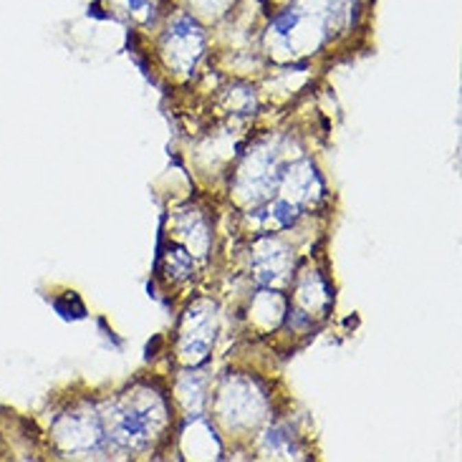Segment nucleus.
Returning a JSON list of instances; mask_svg holds the SVG:
<instances>
[{"label": "nucleus", "mask_w": 462, "mask_h": 462, "mask_svg": "<svg viewBox=\"0 0 462 462\" xmlns=\"http://www.w3.org/2000/svg\"><path fill=\"white\" fill-rule=\"evenodd\" d=\"M298 25V13H293V10H288V13H283L281 18H275L273 23V31L281 33V36H288L293 28Z\"/></svg>", "instance_id": "1"}, {"label": "nucleus", "mask_w": 462, "mask_h": 462, "mask_svg": "<svg viewBox=\"0 0 462 462\" xmlns=\"http://www.w3.org/2000/svg\"><path fill=\"white\" fill-rule=\"evenodd\" d=\"M273 218H278L283 222V225H290L293 222V218H296V210L290 207V205H275L273 207Z\"/></svg>", "instance_id": "2"}, {"label": "nucleus", "mask_w": 462, "mask_h": 462, "mask_svg": "<svg viewBox=\"0 0 462 462\" xmlns=\"http://www.w3.org/2000/svg\"><path fill=\"white\" fill-rule=\"evenodd\" d=\"M126 5H129V10H141L147 5V0H126Z\"/></svg>", "instance_id": "3"}]
</instances>
